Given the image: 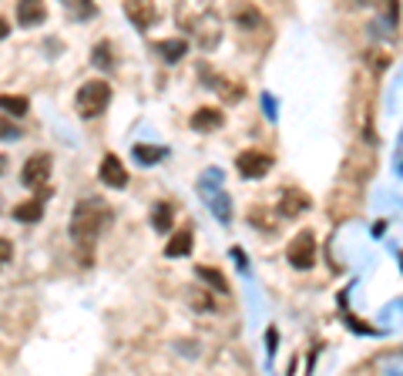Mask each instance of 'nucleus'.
Masks as SVG:
<instances>
[{"mask_svg":"<svg viewBox=\"0 0 403 376\" xmlns=\"http://www.w3.org/2000/svg\"><path fill=\"white\" fill-rule=\"evenodd\" d=\"M195 272H199V279H202V283H209V286L218 289V292H229V283H225V279L218 275V269H212V266H199Z\"/></svg>","mask_w":403,"mask_h":376,"instance_id":"16","label":"nucleus"},{"mask_svg":"<svg viewBox=\"0 0 403 376\" xmlns=\"http://www.w3.org/2000/svg\"><path fill=\"white\" fill-rule=\"evenodd\" d=\"M4 165H7V158H4V155H0V175H4Z\"/></svg>","mask_w":403,"mask_h":376,"instance_id":"22","label":"nucleus"},{"mask_svg":"<svg viewBox=\"0 0 403 376\" xmlns=\"http://www.w3.org/2000/svg\"><path fill=\"white\" fill-rule=\"evenodd\" d=\"M47 179H51V155H47V151L31 155L27 165H24V171H20V181H24L27 188H41Z\"/></svg>","mask_w":403,"mask_h":376,"instance_id":"5","label":"nucleus"},{"mask_svg":"<svg viewBox=\"0 0 403 376\" xmlns=\"http://www.w3.org/2000/svg\"><path fill=\"white\" fill-rule=\"evenodd\" d=\"M108 54H111L108 44H98V47H94V60H98L101 67H111V58H108Z\"/></svg>","mask_w":403,"mask_h":376,"instance_id":"19","label":"nucleus"},{"mask_svg":"<svg viewBox=\"0 0 403 376\" xmlns=\"http://www.w3.org/2000/svg\"><path fill=\"white\" fill-rule=\"evenodd\" d=\"M192 239H195V235H192V228H178V232H175V235H171V242L169 245H165V256L169 259H182V256H188V252H192Z\"/></svg>","mask_w":403,"mask_h":376,"instance_id":"10","label":"nucleus"},{"mask_svg":"<svg viewBox=\"0 0 403 376\" xmlns=\"http://www.w3.org/2000/svg\"><path fill=\"white\" fill-rule=\"evenodd\" d=\"M47 11L41 4H34V0H24V4H17V24L20 27H34V24H44Z\"/></svg>","mask_w":403,"mask_h":376,"instance_id":"9","label":"nucleus"},{"mask_svg":"<svg viewBox=\"0 0 403 376\" xmlns=\"http://www.w3.org/2000/svg\"><path fill=\"white\" fill-rule=\"evenodd\" d=\"M41 215H44V202L41 198H31V202H20V205H14V219L17 222H41Z\"/></svg>","mask_w":403,"mask_h":376,"instance_id":"14","label":"nucleus"},{"mask_svg":"<svg viewBox=\"0 0 403 376\" xmlns=\"http://www.w3.org/2000/svg\"><path fill=\"white\" fill-rule=\"evenodd\" d=\"M235 168H239V175H242V179H265V175H269V168H272V158H269L265 151L249 148V151H242V155L235 158Z\"/></svg>","mask_w":403,"mask_h":376,"instance_id":"4","label":"nucleus"},{"mask_svg":"<svg viewBox=\"0 0 403 376\" xmlns=\"http://www.w3.org/2000/svg\"><path fill=\"white\" fill-rule=\"evenodd\" d=\"M135 158L141 165H152L158 158H165V148H148V145H135Z\"/></svg>","mask_w":403,"mask_h":376,"instance_id":"17","label":"nucleus"},{"mask_svg":"<svg viewBox=\"0 0 403 376\" xmlns=\"http://www.w3.org/2000/svg\"><path fill=\"white\" fill-rule=\"evenodd\" d=\"M108 222H111L108 205H105L101 198H84V202H78V209L71 215V239L81 242V245H88V242H94L105 232Z\"/></svg>","mask_w":403,"mask_h":376,"instance_id":"1","label":"nucleus"},{"mask_svg":"<svg viewBox=\"0 0 403 376\" xmlns=\"http://www.w3.org/2000/svg\"><path fill=\"white\" fill-rule=\"evenodd\" d=\"M7 30H11V24H7V20H4V17H0V41H4V37H7Z\"/></svg>","mask_w":403,"mask_h":376,"instance_id":"21","label":"nucleus"},{"mask_svg":"<svg viewBox=\"0 0 403 376\" xmlns=\"http://www.w3.org/2000/svg\"><path fill=\"white\" fill-rule=\"evenodd\" d=\"M192 128L195 131H216V128H222V111L218 108H199L192 115Z\"/></svg>","mask_w":403,"mask_h":376,"instance_id":"11","label":"nucleus"},{"mask_svg":"<svg viewBox=\"0 0 403 376\" xmlns=\"http://www.w3.org/2000/svg\"><path fill=\"white\" fill-rule=\"evenodd\" d=\"M303 209H310V198L303 195L299 188H286V192H282V202H279L282 219H293V215H299Z\"/></svg>","mask_w":403,"mask_h":376,"instance_id":"8","label":"nucleus"},{"mask_svg":"<svg viewBox=\"0 0 403 376\" xmlns=\"http://www.w3.org/2000/svg\"><path fill=\"white\" fill-rule=\"evenodd\" d=\"M171 215H175V209H171L169 202H158L155 215H152V226H155V232H169V228H171Z\"/></svg>","mask_w":403,"mask_h":376,"instance_id":"15","label":"nucleus"},{"mask_svg":"<svg viewBox=\"0 0 403 376\" xmlns=\"http://www.w3.org/2000/svg\"><path fill=\"white\" fill-rule=\"evenodd\" d=\"M0 111L11 115V118H24L31 111V101L24 94H0Z\"/></svg>","mask_w":403,"mask_h":376,"instance_id":"12","label":"nucleus"},{"mask_svg":"<svg viewBox=\"0 0 403 376\" xmlns=\"http://www.w3.org/2000/svg\"><path fill=\"white\" fill-rule=\"evenodd\" d=\"M11 256H14V245H11L7 239H0V269L11 262Z\"/></svg>","mask_w":403,"mask_h":376,"instance_id":"20","label":"nucleus"},{"mask_svg":"<svg viewBox=\"0 0 403 376\" xmlns=\"http://www.w3.org/2000/svg\"><path fill=\"white\" fill-rule=\"evenodd\" d=\"M124 14L131 17V24L141 30H148L152 24L158 20V11L152 7V4H138V0H131V4H124Z\"/></svg>","mask_w":403,"mask_h":376,"instance_id":"7","label":"nucleus"},{"mask_svg":"<svg viewBox=\"0 0 403 376\" xmlns=\"http://www.w3.org/2000/svg\"><path fill=\"white\" fill-rule=\"evenodd\" d=\"M98 175H101V181H105L108 188H124V185H128V171H124L118 155H105V158H101V168H98Z\"/></svg>","mask_w":403,"mask_h":376,"instance_id":"6","label":"nucleus"},{"mask_svg":"<svg viewBox=\"0 0 403 376\" xmlns=\"http://www.w3.org/2000/svg\"><path fill=\"white\" fill-rule=\"evenodd\" d=\"M0 138H4V141H17V138H20V131H17V128L11 124V121H4V118H0Z\"/></svg>","mask_w":403,"mask_h":376,"instance_id":"18","label":"nucleus"},{"mask_svg":"<svg viewBox=\"0 0 403 376\" xmlns=\"http://www.w3.org/2000/svg\"><path fill=\"white\" fill-rule=\"evenodd\" d=\"M108 105H111V88L105 81H88V84H81L78 98H74V108H78L81 118H98Z\"/></svg>","mask_w":403,"mask_h":376,"instance_id":"2","label":"nucleus"},{"mask_svg":"<svg viewBox=\"0 0 403 376\" xmlns=\"http://www.w3.org/2000/svg\"><path fill=\"white\" fill-rule=\"evenodd\" d=\"M286 259H289L293 269H312V262H316V239H312V232H299L286 245Z\"/></svg>","mask_w":403,"mask_h":376,"instance_id":"3","label":"nucleus"},{"mask_svg":"<svg viewBox=\"0 0 403 376\" xmlns=\"http://www.w3.org/2000/svg\"><path fill=\"white\" fill-rule=\"evenodd\" d=\"M155 51H158V54H161L165 60H169V64H175V60L185 58L188 44L182 41V37H169V41H155Z\"/></svg>","mask_w":403,"mask_h":376,"instance_id":"13","label":"nucleus"}]
</instances>
